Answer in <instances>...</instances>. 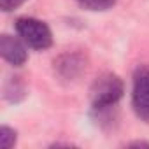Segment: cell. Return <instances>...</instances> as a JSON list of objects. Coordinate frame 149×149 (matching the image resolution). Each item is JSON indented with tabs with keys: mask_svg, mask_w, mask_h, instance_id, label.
Instances as JSON below:
<instances>
[{
	"mask_svg": "<svg viewBox=\"0 0 149 149\" xmlns=\"http://www.w3.org/2000/svg\"><path fill=\"white\" fill-rule=\"evenodd\" d=\"M56 76L67 81L77 79L83 72H86L88 58L83 51H65L53 61Z\"/></svg>",
	"mask_w": 149,
	"mask_h": 149,
	"instance_id": "4",
	"label": "cell"
},
{
	"mask_svg": "<svg viewBox=\"0 0 149 149\" xmlns=\"http://www.w3.org/2000/svg\"><path fill=\"white\" fill-rule=\"evenodd\" d=\"M4 95L13 104L21 102L26 97V86L21 81V77H9V81L6 83V88H4Z\"/></svg>",
	"mask_w": 149,
	"mask_h": 149,
	"instance_id": "6",
	"label": "cell"
},
{
	"mask_svg": "<svg viewBox=\"0 0 149 149\" xmlns=\"http://www.w3.org/2000/svg\"><path fill=\"white\" fill-rule=\"evenodd\" d=\"M132 105L135 114L149 123V67H139L133 76Z\"/></svg>",
	"mask_w": 149,
	"mask_h": 149,
	"instance_id": "3",
	"label": "cell"
},
{
	"mask_svg": "<svg viewBox=\"0 0 149 149\" xmlns=\"http://www.w3.org/2000/svg\"><path fill=\"white\" fill-rule=\"evenodd\" d=\"M14 26H16V32L21 37V40L28 47L37 49V51H44V49L51 47L53 33L44 21H40L37 18L25 16V18H18Z\"/></svg>",
	"mask_w": 149,
	"mask_h": 149,
	"instance_id": "2",
	"label": "cell"
},
{
	"mask_svg": "<svg viewBox=\"0 0 149 149\" xmlns=\"http://www.w3.org/2000/svg\"><path fill=\"white\" fill-rule=\"evenodd\" d=\"M26 0H0V9L4 13H11L14 9H18L19 6H23Z\"/></svg>",
	"mask_w": 149,
	"mask_h": 149,
	"instance_id": "9",
	"label": "cell"
},
{
	"mask_svg": "<svg viewBox=\"0 0 149 149\" xmlns=\"http://www.w3.org/2000/svg\"><path fill=\"white\" fill-rule=\"evenodd\" d=\"M16 130L9 128V126H2L0 128V144L4 149H11L16 144Z\"/></svg>",
	"mask_w": 149,
	"mask_h": 149,
	"instance_id": "8",
	"label": "cell"
},
{
	"mask_svg": "<svg viewBox=\"0 0 149 149\" xmlns=\"http://www.w3.org/2000/svg\"><path fill=\"white\" fill-rule=\"evenodd\" d=\"M26 44L13 35H7L4 33L2 37H0V54H2V58L14 65V67H21L25 65L26 58H28V53H26Z\"/></svg>",
	"mask_w": 149,
	"mask_h": 149,
	"instance_id": "5",
	"label": "cell"
},
{
	"mask_svg": "<svg viewBox=\"0 0 149 149\" xmlns=\"http://www.w3.org/2000/svg\"><path fill=\"white\" fill-rule=\"evenodd\" d=\"M126 147H149V142H142V140L139 142V140H137V142H130V144H126Z\"/></svg>",
	"mask_w": 149,
	"mask_h": 149,
	"instance_id": "10",
	"label": "cell"
},
{
	"mask_svg": "<svg viewBox=\"0 0 149 149\" xmlns=\"http://www.w3.org/2000/svg\"><path fill=\"white\" fill-rule=\"evenodd\" d=\"M125 93V84L119 76L112 72H105L98 76L91 88H90V98L93 107H114L121 100Z\"/></svg>",
	"mask_w": 149,
	"mask_h": 149,
	"instance_id": "1",
	"label": "cell"
},
{
	"mask_svg": "<svg viewBox=\"0 0 149 149\" xmlns=\"http://www.w3.org/2000/svg\"><path fill=\"white\" fill-rule=\"evenodd\" d=\"M76 2L83 9H88V11H107L118 0H76Z\"/></svg>",
	"mask_w": 149,
	"mask_h": 149,
	"instance_id": "7",
	"label": "cell"
}]
</instances>
